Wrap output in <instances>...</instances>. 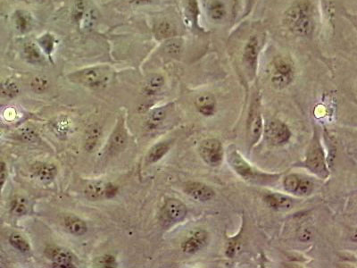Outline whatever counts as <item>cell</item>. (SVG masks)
I'll return each mask as SVG.
<instances>
[{
	"label": "cell",
	"mask_w": 357,
	"mask_h": 268,
	"mask_svg": "<svg viewBox=\"0 0 357 268\" xmlns=\"http://www.w3.org/2000/svg\"><path fill=\"white\" fill-rule=\"evenodd\" d=\"M286 28L296 36L306 37L314 29L312 6L307 0H297L283 15Z\"/></svg>",
	"instance_id": "cell-1"
},
{
	"label": "cell",
	"mask_w": 357,
	"mask_h": 268,
	"mask_svg": "<svg viewBox=\"0 0 357 268\" xmlns=\"http://www.w3.org/2000/svg\"><path fill=\"white\" fill-rule=\"evenodd\" d=\"M294 77L292 62L289 58L278 57L272 62L271 84L278 89L285 88L289 85Z\"/></svg>",
	"instance_id": "cell-2"
},
{
	"label": "cell",
	"mask_w": 357,
	"mask_h": 268,
	"mask_svg": "<svg viewBox=\"0 0 357 268\" xmlns=\"http://www.w3.org/2000/svg\"><path fill=\"white\" fill-rule=\"evenodd\" d=\"M199 153L205 162L211 166H217L223 159V147L217 140L210 139L202 142L199 147Z\"/></svg>",
	"instance_id": "cell-3"
},
{
	"label": "cell",
	"mask_w": 357,
	"mask_h": 268,
	"mask_svg": "<svg viewBox=\"0 0 357 268\" xmlns=\"http://www.w3.org/2000/svg\"><path fill=\"white\" fill-rule=\"evenodd\" d=\"M128 142V133L124 122L120 121L109 139L107 151L110 155H115L123 151Z\"/></svg>",
	"instance_id": "cell-4"
},
{
	"label": "cell",
	"mask_w": 357,
	"mask_h": 268,
	"mask_svg": "<svg viewBox=\"0 0 357 268\" xmlns=\"http://www.w3.org/2000/svg\"><path fill=\"white\" fill-rule=\"evenodd\" d=\"M265 134L268 141L276 145L285 143L290 137L289 128L280 121H273L268 123L265 129Z\"/></svg>",
	"instance_id": "cell-5"
},
{
	"label": "cell",
	"mask_w": 357,
	"mask_h": 268,
	"mask_svg": "<svg viewBox=\"0 0 357 268\" xmlns=\"http://www.w3.org/2000/svg\"><path fill=\"white\" fill-rule=\"evenodd\" d=\"M307 167L321 177H325L328 172L325 166L322 149L318 144H313L307 155Z\"/></svg>",
	"instance_id": "cell-6"
},
{
	"label": "cell",
	"mask_w": 357,
	"mask_h": 268,
	"mask_svg": "<svg viewBox=\"0 0 357 268\" xmlns=\"http://www.w3.org/2000/svg\"><path fill=\"white\" fill-rule=\"evenodd\" d=\"M76 80L87 87L98 88L105 84L107 77L100 68H89L77 73Z\"/></svg>",
	"instance_id": "cell-7"
},
{
	"label": "cell",
	"mask_w": 357,
	"mask_h": 268,
	"mask_svg": "<svg viewBox=\"0 0 357 268\" xmlns=\"http://www.w3.org/2000/svg\"><path fill=\"white\" fill-rule=\"evenodd\" d=\"M164 218L171 223H178L184 219L187 215V208L179 199H170L166 200L162 208Z\"/></svg>",
	"instance_id": "cell-8"
},
{
	"label": "cell",
	"mask_w": 357,
	"mask_h": 268,
	"mask_svg": "<svg viewBox=\"0 0 357 268\" xmlns=\"http://www.w3.org/2000/svg\"><path fill=\"white\" fill-rule=\"evenodd\" d=\"M258 53H259V41L256 36H253L245 44L244 47V54H243L245 65L248 66L249 71H251L253 73L256 71Z\"/></svg>",
	"instance_id": "cell-9"
},
{
	"label": "cell",
	"mask_w": 357,
	"mask_h": 268,
	"mask_svg": "<svg viewBox=\"0 0 357 268\" xmlns=\"http://www.w3.org/2000/svg\"><path fill=\"white\" fill-rule=\"evenodd\" d=\"M47 256L52 260L56 267H72V257L67 250L58 247H50L47 250Z\"/></svg>",
	"instance_id": "cell-10"
},
{
	"label": "cell",
	"mask_w": 357,
	"mask_h": 268,
	"mask_svg": "<svg viewBox=\"0 0 357 268\" xmlns=\"http://www.w3.org/2000/svg\"><path fill=\"white\" fill-rule=\"evenodd\" d=\"M185 192L188 195L199 201H207L213 199L214 192L208 186L199 183V182H190L186 185Z\"/></svg>",
	"instance_id": "cell-11"
},
{
	"label": "cell",
	"mask_w": 357,
	"mask_h": 268,
	"mask_svg": "<svg viewBox=\"0 0 357 268\" xmlns=\"http://www.w3.org/2000/svg\"><path fill=\"white\" fill-rule=\"evenodd\" d=\"M207 242V233L203 230H199L182 244V250L186 253L193 254L198 252L205 246Z\"/></svg>",
	"instance_id": "cell-12"
},
{
	"label": "cell",
	"mask_w": 357,
	"mask_h": 268,
	"mask_svg": "<svg viewBox=\"0 0 357 268\" xmlns=\"http://www.w3.org/2000/svg\"><path fill=\"white\" fill-rule=\"evenodd\" d=\"M33 174L39 178L40 181L45 182H50L53 181L57 174L58 169L53 164L39 163L33 167Z\"/></svg>",
	"instance_id": "cell-13"
},
{
	"label": "cell",
	"mask_w": 357,
	"mask_h": 268,
	"mask_svg": "<svg viewBox=\"0 0 357 268\" xmlns=\"http://www.w3.org/2000/svg\"><path fill=\"white\" fill-rule=\"evenodd\" d=\"M102 136V128L98 123L91 124L88 128L85 134V145L84 148L88 152H92L98 146Z\"/></svg>",
	"instance_id": "cell-14"
},
{
	"label": "cell",
	"mask_w": 357,
	"mask_h": 268,
	"mask_svg": "<svg viewBox=\"0 0 357 268\" xmlns=\"http://www.w3.org/2000/svg\"><path fill=\"white\" fill-rule=\"evenodd\" d=\"M195 104L198 110L204 116H212L215 111V99L212 95L208 93L198 97Z\"/></svg>",
	"instance_id": "cell-15"
},
{
	"label": "cell",
	"mask_w": 357,
	"mask_h": 268,
	"mask_svg": "<svg viewBox=\"0 0 357 268\" xmlns=\"http://www.w3.org/2000/svg\"><path fill=\"white\" fill-rule=\"evenodd\" d=\"M65 226L69 232L74 236H81L87 232L86 223L75 216H68L65 218Z\"/></svg>",
	"instance_id": "cell-16"
},
{
	"label": "cell",
	"mask_w": 357,
	"mask_h": 268,
	"mask_svg": "<svg viewBox=\"0 0 357 268\" xmlns=\"http://www.w3.org/2000/svg\"><path fill=\"white\" fill-rule=\"evenodd\" d=\"M267 204L275 209H290L293 206L292 199L281 194H270L265 197Z\"/></svg>",
	"instance_id": "cell-17"
},
{
	"label": "cell",
	"mask_w": 357,
	"mask_h": 268,
	"mask_svg": "<svg viewBox=\"0 0 357 268\" xmlns=\"http://www.w3.org/2000/svg\"><path fill=\"white\" fill-rule=\"evenodd\" d=\"M230 162L231 166L234 167L235 170L241 175L242 177L250 178L254 175V172L249 165L245 163V160L242 159L241 156L237 152L231 153L230 156Z\"/></svg>",
	"instance_id": "cell-18"
},
{
	"label": "cell",
	"mask_w": 357,
	"mask_h": 268,
	"mask_svg": "<svg viewBox=\"0 0 357 268\" xmlns=\"http://www.w3.org/2000/svg\"><path fill=\"white\" fill-rule=\"evenodd\" d=\"M263 131V122L259 114L256 113L251 116V119L249 124V135L250 142L253 144L259 140L260 136Z\"/></svg>",
	"instance_id": "cell-19"
},
{
	"label": "cell",
	"mask_w": 357,
	"mask_h": 268,
	"mask_svg": "<svg viewBox=\"0 0 357 268\" xmlns=\"http://www.w3.org/2000/svg\"><path fill=\"white\" fill-rule=\"evenodd\" d=\"M226 7L221 0H213L208 6V15L213 22H221L226 16Z\"/></svg>",
	"instance_id": "cell-20"
},
{
	"label": "cell",
	"mask_w": 357,
	"mask_h": 268,
	"mask_svg": "<svg viewBox=\"0 0 357 268\" xmlns=\"http://www.w3.org/2000/svg\"><path fill=\"white\" fill-rule=\"evenodd\" d=\"M105 183H103L102 181L91 182L87 185L85 188V195L88 199L92 201L101 199L105 197Z\"/></svg>",
	"instance_id": "cell-21"
},
{
	"label": "cell",
	"mask_w": 357,
	"mask_h": 268,
	"mask_svg": "<svg viewBox=\"0 0 357 268\" xmlns=\"http://www.w3.org/2000/svg\"><path fill=\"white\" fill-rule=\"evenodd\" d=\"M164 84L163 77L159 74H154L148 78L146 85H145V91L148 95L156 94L162 89Z\"/></svg>",
	"instance_id": "cell-22"
},
{
	"label": "cell",
	"mask_w": 357,
	"mask_h": 268,
	"mask_svg": "<svg viewBox=\"0 0 357 268\" xmlns=\"http://www.w3.org/2000/svg\"><path fill=\"white\" fill-rule=\"evenodd\" d=\"M169 150V145L167 143H158L154 146L148 153L147 161L148 163L153 164L157 162L166 155Z\"/></svg>",
	"instance_id": "cell-23"
},
{
	"label": "cell",
	"mask_w": 357,
	"mask_h": 268,
	"mask_svg": "<svg viewBox=\"0 0 357 268\" xmlns=\"http://www.w3.org/2000/svg\"><path fill=\"white\" fill-rule=\"evenodd\" d=\"M155 36L159 40H166L173 37L175 34V29L169 22H160L155 26Z\"/></svg>",
	"instance_id": "cell-24"
},
{
	"label": "cell",
	"mask_w": 357,
	"mask_h": 268,
	"mask_svg": "<svg viewBox=\"0 0 357 268\" xmlns=\"http://www.w3.org/2000/svg\"><path fill=\"white\" fill-rule=\"evenodd\" d=\"M15 22L16 28L21 33L29 32L33 26V21L31 16L23 12H17L15 14Z\"/></svg>",
	"instance_id": "cell-25"
},
{
	"label": "cell",
	"mask_w": 357,
	"mask_h": 268,
	"mask_svg": "<svg viewBox=\"0 0 357 268\" xmlns=\"http://www.w3.org/2000/svg\"><path fill=\"white\" fill-rule=\"evenodd\" d=\"M23 55L28 61L33 64L42 61V56L34 44H25V46L23 47Z\"/></svg>",
	"instance_id": "cell-26"
},
{
	"label": "cell",
	"mask_w": 357,
	"mask_h": 268,
	"mask_svg": "<svg viewBox=\"0 0 357 268\" xmlns=\"http://www.w3.org/2000/svg\"><path fill=\"white\" fill-rule=\"evenodd\" d=\"M80 28L85 31H91L93 29L95 24L98 22V15L94 10H89L85 12L83 17L80 18Z\"/></svg>",
	"instance_id": "cell-27"
},
{
	"label": "cell",
	"mask_w": 357,
	"mask_h": 268,
	"mask_svg": "<svg viewBox=\"0 0 357 268\" xmlns=\"http://www.w3.org/2000/svg\"><path fill=\"white\" fill-rule=\"evenodd\" d=\"M166 114H167V109L164 106L154 109L148 116V126L154 128L159 125L166 118Z\"/></svg>",
	"instance_id": "cell-28"
},
{
	"label": "cell",
	"mask_w": 357,
	"mask_h": 268,
	"mask_svg": "<svg viewBox=\"0 0 357 268\" xmlns=\"http://www.w3.org/2000/svg\"><path fill=\"white\" fill-rule=\"evenodd\" d=\"M18 85L13 81L8 80L0 84V95L6 98H15L19 94Z\"/></svg>",
	"instance_id": "cell-29"
},
{
	"label": "cell",
	"mask_w": 357,
	"mask_h": 268,
	"mask_svg": "<svg viewBox=\"0 0 357 268\" xmlns=\"http://www.w3.org/2000/svg\"><path fill=\"white\" fill-rule=\"evenodd\" d=\"M9 242L11 243L12 246L15 248L22 253H27L31 250V247L28 242L26 240L21 234L19 233H13L9 238Z\"/></svg>",
	"instance_id": "cell-30"
},
{
	"label": "cell",
	"mask_w": 357,
	"mask_h": 268,
	"mask_svg": "<svg viewBox=\"0 0 357 268\" xmlns=\"http://www.w3.org/2000/svg\"><path fill=\"white\" fill-rule=\"evenodd\" d=\"M27 210H28V207H27V202H26V199L24 198L16 197L12 201L11 212L15 216L22 217V216L27 214Z\"/></svg>",
	"instance_id": "cell-31"
},
{
	"label": "cell",
	"mask_w": 357,
	"mask_h": 268,
	"mask_svg": "<svg viewBox=\"0 0 357 268\" xmlns=\"http://www.w3.org/2000/svg\"><path fill=\"white\" fill-rule=\"evenodd\" d=\"M48 85V80L44 76L34 77L31 83V87L36 93H43L47 91Z\"/></svg>",
	"instance_id": "cell-32"
},
{
	"label": "cell",
	"mask_w": 357,
	"mask_h": 268,
	"mask_svg": "<svg viewBox=\"0 0 357 268\" xmlns=\"http://www.w3.org/2000/svg\"><path fill=\"white\" fill-rule=\"evenodd\" d=\"M164 50L170 56H178L181 53V43L179 40H169L168 42H166Z\"/></svg>",
	"instance_id": "cell-33"
},
{
	"label": "cell",
	"mask_w": 357,
	"mask_h": 268,
	"mask_svg": "<svg viewBox=\"0 0 357 268\" xmlns=\"http://www.w3.org/2000/svg\"><path fill=\"white\" fill-rule=\"evenodd\" d=\"M299 178L294 174L287 176L285 181H284V187H285L286 191L295 193L296 188L298 186V183H299Z\"/></svg>",
	"instance_id": "cell-34"
},
{
	"label": "cell",
	"mask_w": 357,
	"mask_h": 268,
	"mask_svg": "<svg viewBox=\"0 0 357 268\" xmlns=\"http://www.w3.org/2000/svg\"><path fill=\"white\" fill-rule=\"evenodd\" d=\"M313 191V183L307 180H300L295 193L297 195L307 196Z\"/></svg>",
	"instance_id": "cell-35"
},
{
	"label": "cell",
	"mask_w": 357,
	"mask_h": 268,
	"mask_svg": "<svg viewBox=\"0 0 357 268\" xmlns=\"http://www.w3.org/2000/svg\"><path fill=\"white\" fill-rule=\"evenodd\" d=\"M85 2L84 0H77L75 3V8L73 12V19L76 22H79L83 15L85 13Z\"/></svg>",
	"instance_id": "cell-36"
},
{
	"label": "cell",
	"mask_w": 357,
	"mask_h": 268,
	"mask_svg": "<svg viewBox=\"0 0 357 268\" xmlns=\"http://www.w3.org/2000/svg\"><path fill=\"white\" fill-rule=\"evenodd\" d=\"M116 258L110 255H105L98 259V265L101 267H114L116 266Z\"/></svg>",
	"instance_id": "cell-37"
},
{
	"label": "cell",
	"mask_w": 357,
	"mask_h": 268,
	"mask_svg": "<svg viewBox=\"0 0 357 268\" xmlns=\"http://www.w3.org/2000/svg\"><path fill=\"white\" fill-rule=\"evenodd\" d=\"M40 42L47 53H50L54 47V39L50 35H45L40 39Z\"/></svg>",
	"instance_id": "cell-38"
},
{
	"label": "cell",
	"mask_w": 357,
	"mask_h": 268,
	"mask_svg": "<svg viewBox=\"0 0 357 268\" xmlns=\"http://www.w3.org/2000/svg\"><path fill=\"white\" fill-rule=\"evenodd\" d=\"M21 138L24 141V142H34L37 141L38 139V136L37 134L33 131V130H31L29 128H25L21 131V134H20Z\"/></svg>",
	"instance_id": "cell-39"
},
{
	"label": "cell",
	"mask_w": 357,
	"mask_h": 268,
	"mask_svg": "<svg viewBox=\"0 0 357 268\" xmlns=\"http://www.w3.org/2000/svg\"><path fill=\"white\" fill-rule=\"evenodd\" d=\"M118 192V187L116 185L112 184V183H107L105 186V197L111 199L113 197L117 194Z\"/></svg>",
	"instance_id": "cell-40"
},
{
	"label": "cell",
	"mask_w": 357,
	"mask_h": 268,
	"mask_svg": "<svg viewBox=\"0 0 357 268\" xmlns=\"http://www.w3.org/2000/svg\"><path fill=\"white\" fill-rule=\"evenodd\" d=\"M7 178V170L4 163H0V190L3 187Z\"/></svg>",
	"instance_id": "cell-41"
},
{
	"label": "cell",
	"mask_w": 357,
	"mask_h": 268,
	"mask_svg": "<svg viewBox=\"0 0 357 268\" xmlns=\"http://www.w3.org/2000/svg\"><path fill=\"white\" fill-rule=\"evenodd\" d=\"M237 251V244L236 243H230L228 244L227 250H226V254L228 257H232L235 256Z\"/></svg>",
	"instance_id": "cell-42"
},
{
	"label": "cell",
	"mask_w": 357,
	"mask_h": 268,
	"mask_svg": "<svg viewBox=\"0 0 357 268\" xmlns=\"http://www.w3.org/2000/svg\"><path fill=\"white\" fill-rule=\"evenodd\" d=\"M311 232L309 230L307 229H303L301 232H300L299 239L302 240V242H307L311 239Z\"/></svg>",
	"instance_id": "cell-43"
},
{
	"label": "cell",
	"mask_w": 357,
	"mask_h": 268,
	"mask_svg": "<svg viewBox=\"0 0 357 268\" xmlns=\"http://www.w3.org/2000/svg\"><path fill=\"white\" fill-rule=\"evenodd\" d=\"M255 2H256V0H245V15H249V13L251 12V9H252L253 6L255 5Z\"/></svg>",
	"instance_id": "cell-44"
},
{
	"label": "cell",
	"mask_w": 357,
	"mask_h": 268,
	"mask_svg": "<svg viewBox=\"0 0 357 268\" xmlns=\"http://www.w3.org/2000/svg\"><path fill=\"white\" fill-rule=\"evenodd\" d=\"M153 0H130V3L134 5H144L151 3Z\"/></svg>",
	"instance_id": "cell-45"
},
{
	"label": "cell",
	"mask_w": 357,
	"mask_h": 268,
	"mask_svg": "<svg viewBox=\"0 0 357 268\" xmlns=\"http://www.w3.org/2000/svg\"><path fill=\"white\" fill-rule=\"evenodd\" d=\"M26 1L32 4H42L46 0H26Z\"/></svg>",
	"instance_id": "cell-46"
}]
</instances>
